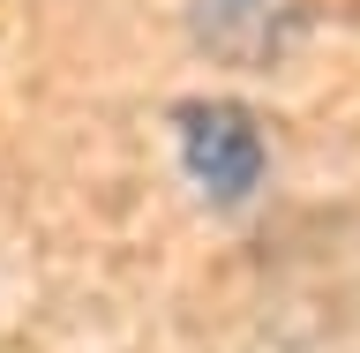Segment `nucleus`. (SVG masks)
<instances>
[{
    "label": "nucleus",
    "instance_id": "1",
    "mask_svg": "<svg viewBox=\"0 0 360 353\" xmlns=\"http://www.w3.org/2000/svg\"><path fill=\"white\" fill-rule=\"evenodd\" d=\"M165 128H173L180 180H188L210 211H240V203L263 196V180H270V128H263L255 106L218 98V90H195V98H173Z\"/></svg>",
    "mask_w": 360,
    "mask_h": 353
},
{
    "label": "nucleus",
    "instance_id": "2",
    "mask_svg": "<svg viewBox=\"0 0 360 353\" xmlns=\"http://www.w3.org/2000/svg\"><path fill=\"white\" fill-rule=\"evenodd\" d=\"M308 30L300 0H188V38L225 68H263L285 61Z\"/></svg>",
    "mask_w": 360,
    "mask_h": 353
}]
</instances>
